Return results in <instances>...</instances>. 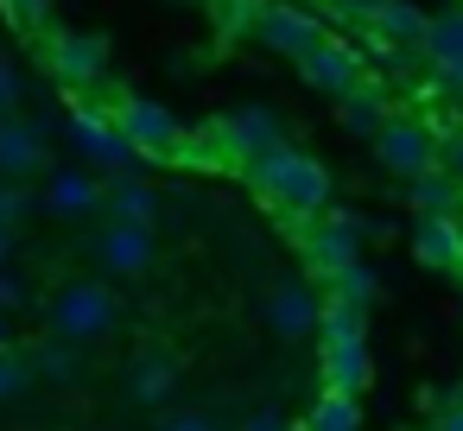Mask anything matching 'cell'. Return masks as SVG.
I'll use <instances>...</instances> for the list:
<instances>
[{
	"label": "cell",
	"mask_w": 463,
	"mask_h": 431,
	"mask_svg": "<svg viewBox=\"0 0 463 431\" xmlns=\"http://www.w3.org/2000/svg\"><path fill=\"white\" fill-rule=\"evenodd\" d=\"M71 140H77V153L90 159V165H102V172H128L140 153L128 146V134L115 127V115L96 102V96H77L71 102Z\"/></svg>",
	"instance_id": "obj_4"
},
{
	"label": "cell",
	"mask_w": 463,
	"mask_h": 431,
	"mask_svg": "<svg viewBox=\"0 0 463 431\" xmlns=\"http://www.w3.org/2000/svg\"><path fill=\"white\" fill-rule=\"evenodd\" d=\"M45 317H52V336L90 349V342H102V336L115 330L121 305H115V286H109V279H64Z\"/></svg>",
	"instance_id": "obj_2"
},
{
	"label": "cell",
	"mask_w": 463,
	"mask_h": 431,
	"mask_svg": "<svg viewBox=\"0 0 463 431\" xmlns=\"http://www.w3.org/2000/svg\"><path fill=\"white\" fill-rule=\"evenodd\" d=\"M425 14L412 7V0H374V14H368V33L387 39V45H425Z\"/></svg>",
	"instance_id": "obj_16"
},
{
	"label": "cell",
	"mask_w": 463,
	"mask_h": 431,
	"mask_svg": "<svg viewBox=\"0 0 463 431\" xmlns=\"http://www.w3.org/2000/svg\"><path fill=\"white\" fill-rule=\"evenodd\" d=\"M121 393H128V406H165L172 393H178V355H165V349H146V355H134L128 361V380H121Z\"/></svg>",
	"instance_id": "obj_13"
},
{
	"label": "cell",
	"mask_w": 463,
	"mask_h": 431,
	"mask_svg": "<svg viewBox=\"0 0 463 431\" xmlns=\"http://www.w3.org/2000/svg\"><path fill=\"white\" fill-rule=\"evenodd\" d=\"M343 121H349V134H381V121H387V96H381V83H374V77L343 102Z\"/></svg>",
	"instance_id": "obj_21"
},
{
	"label": "cell",
	"mask_w": 463,
	"mask_h": 431,
	"mask_svg": "<svg viewBox=\"0 0 463 431\" xmlns=\"http://www.w3.org/2000/svg\"><path fill=\"white\" fill-rule=\"evenodd\" d=\"M241 431H286V418H279V412H254Z\"/></svg>",
	"instance_id": "obj_31"
},
{
	"label": "cell",
	"mask_w": 463,
	"mask_h": 431,
	"mask_svg": "<svg viewBox=\"0 0 463 431\" xmlns=\"http://www.w3.org/2000/svg\"><path fill=\"white\" fill-rule=\"evenodd\" d=\"M368 298H374V273L355 260V267H343V273H330V305H349V311H368Z\"/></svg>",
	"instance_id": "obj_23"
},
{
	"label": "cell",
	"mask_w": 463,
	"mask_h": 431,
	"mask_svg": "<svg viewBox=\"0 0 463 431\" xmlns=\"http://www.w3.org/2000/svg\"><path fill=\"white\" fill-rule=\"evenodd\" d=\"M298 70H305V83H311V89H324V96H336V102H349V96L368 83V70H362L355 45H343V39H324Z\"/></svg>",
	"instance_id": "obj_12"
},
{
	"label": "cell",
	"mask_w": 463,
	"mask_h": 431,
	"mask_svg": "<svg viewBox=\"0 0 463 431\" xmlns=\"http://www.w3.org/2000/svg\"><path fill=\"white\" fill-rule=\"evenodd\" d=\"M254 39L267 45V52H279V58H292V64H305L330 33H324V20L311 14V7H286V0H267L260 7V26H254Z\"/></svg>",
	"instance_id": "obj_6"
},
{
	"label": "cell",
	"mask_w": 463,
	"mask_h": 431,
	"mask_svg": "<svg viewBox=\"0 0 463 431\" xmlns=\"http://www.w3.org/2000/svg\"><path fill=\"white\" fill-rule=\"evenodd\" d=\"M26 210H33V191H26V184H7V178H0V235H14V229L26 222Z\"/></svg>",
	"instance_id": "obj_27"
},
{
	"label": "cell",
	"mask_w": 463,
	"mask_h": 431,
	"mask_svg": "<svg viewBox=\"0 0 463 431\" xmlns=\"http://www.w3.org/2000/svg\"><path fill=\"white\" fill-rule=\"evenodd\" d=\"M438 70L444 64H463V7H444V14H431V26H425V45H419Z\"/></svg>",
	"instance_id": "obj_19"
},
{
	"label": "cell",
	"mask_w": 463,
	"mask_h": 431,
	"mask_svg": "<svg viewBox=\"0 0 463 431\" xmlns=\"http://www.w3.org/2000/svg\"><path fill=\"white\" fill-rule=\"evenodd\" d=\"M20 298H26V292H20V279H0V317H7Z\"/></svg>",
	"instance_id": "obj_32"
},
{
	"label": "cell",
	"mask_w": 463,
	"mask_h": 431,
	"mask_svg": "<svg viewBox=\"0 0 463 431\" xmlns=\"http://www.w3.org/2000/svg\"><path fill=\"white\" fill-rule=\"evenodd\" d=\"M90 260L115 279H146L153 273V229L140 222H102L96 241H90Z\"/></svg>",
	"instance_id": "obj_8"
},
{
	"label": "cell",
	"mask_w": 463,
	"mask_h": 431,
	"mask_svg": "<svg viewBox=\"0 0 463 431\" xmlns=\"http://www.w3.org/2000/svg\"><path fill=\"white\" fill-rule=\"evenodd\" d=\"M267 330H273L279 342H298V336L324 330V298H317L305 279H279V286L267 292Z\"/></svg>",
	"instance_id": "obj_10"
},
{
	"label": "cell",
	"mask_w": 463,
	"mask_h": 431,
	"mask_svg": "<svg viewBox=\"0 0 463 431\" xmlns=\"http://www.w3.org/2000/svg\"><path fill=\"white\" fill-rule=\"evenodd\" d=\"M457 7H463V0H457Z\"/></svg>",
	"instance_id": "obj_36"
},
{
	"label": "cell",
	"mask_w": 463,
	"mask_h": 431,
	"mask_svg": "<svg viewBox=\"0 0 463 431\" xmlns=\"http://www.w3.org/2000/svg\"><path fill=\"white\" fill-rule=\"evenodd\" d=\"M444 159H450V178L463 184V127H450V134H444Z\"/></svg>",
	"instance_id": "obj_30"
},
{
	"label": "cell",
	"mask_w": 463,
	"mask_h": 431,
	"mask_svg": "<svg viewBox=\"0 0 463 431\" xmlns=\"http://www.w3.org/2000/svg\"><path fill=\"white\" fill-rule=\"evenodd\" d=\"M33 374H52L58 387H71V380L83 374V349H77V342H64V336L39 342V349H33Z\"/></svg>",
	"instance_id": "obj_20"
},
{
	"label": "cell",
	"mask_w": 463,
	"mask_h": 431,
	"mask_svg": "<svg viewBox=\"0 0 463 431\" xmlns=\"http://www.w3.org/2000/svg\"><path fill=\"white\" fill-rule=\"evenodd\" d=\"M26 387H33V355L0 349V399H20Z\"/></svg>",
	"instance_id": "obj_25"
},
{
	"label": "cell",
	"mask_w": 463,
	"mask_h": 431,
	"mask_svg": "<svg viewBox=\"0 0 463 431\" xmlns=\"http://www.w3.org/2000/svg\"><path fill=\"white\" fill-rule=\"evenodd\" d=\"M374 153H381V165L400 172V178H419V172L438 165V140H431V127L412 121V115H387L381 134H374Z\"/></svg>",
	"instance_id": "obj_7"
},
{
	"label": "cell",
	"mask_w": 463,
	"mask_h": 431,
	"mask_svg": "<svg viewBox=\"0 0 463 431\" xmlns=\"http://www.w3.org/2000/svg\"><path fill=\"white\" fill-rule=\"evenodd\" d=\"M248 184H254L279 216H292V222H311V216H324V203H330V172H324L311 153H292V146L260 153V159L248 165Z\"/></svg>",
	"instance_id": "obj_1"
},
{
	"label": "cell",
	"mask_w": 463,
	"mask_h": 431,
	"mask_svg": "<svg viewBox=\"0 0 463 431\" xmlns=\"http://www.w3.org/2000/svg\"><path fill=\"white\" fill-rule=\"evenodd\" d=\"M203 7L216 14L222 39H248V33L260 26V0H203Z\"/></svg>",
	"instance_id": "obj_24"
},
{
	"label": "cell",
	"mask_w": 463,
	"mask_h": 431,
	"mask_svg": "<svg viewBox=\"0 0 463 431\" xmlns=\"http://www.w3.org/2000/svg\"><path fill=\"white\" fill-rule=\"evenodd\" d=\"M20 96H26V89H20V70L0 58V115H20Z\"/></svg>",
	"instance_id": "obj_29"
},
{
	"label": "cell",
	"mask_w": 463,
	"mask_h": 431,
	"mask_svg": "<svg viewBox=\"0 0 463 431\" xmlns=\"http://www.w3.org/2000/svg\"><path fill=\"white\" fill-rule=\"evenodd\" d=\"M102 184L90 178V165H58V172H45V210H58V216H90V210H102Z\"/></svg>",
	"instance_id": "obj_14"
},
{
	"label": "cell",
	"mask_w": 463,
	"mask_h": 431,
	"mask_svg": "<svg viewBox=\"0 0 463 431\" xmlns=\"http://www.w3.org/2000/svg\"><path fill=\"white\" fill-rule=\"evenodd\" d=\"M0 14H7L20 33H45L52 26V0H0Z\"/></svg>",
	"instance_id": "obj_26"
},
{
	"label": "cell",
	"mask_w": 463,
	"mask_h": 431,
	"mask_svg": "<svg viewBox=\"0 0 463 431\" xmlns=\"http://www.w3.org/2000/svg\"><path fill=\"white\" fill-rule=\"evenodd\" d=\"M102 210H109V222H140V229H153L159 197H153V184H146V178H115V184H109V197H102Z\"/></svg>",
	"instance_id": "obj_18"
},
{
	"label": "cell",
	"mask_w": 463,
	"mask_h": 431,
	"mask_svg": "<svg viewBox=\"0 0 463 431\" xmlns=\"http://www.w3.org/2000/svg\"><path fill=\"white\" fill-rule=\"evenodd\" d=\"M260 7H267V0H260Z\"/></svg>",
	"instance_id": "obj_35"
},
{
	"label": "cell",
	"mask_w": 463,
	"mask_h": 431,
	"mask_svg": "<svg viewBox=\"0 0 463 431\" xmlns=\"http://www.w3.org/2000/svg\"><path fill=\"white\" fill-rule=\"evenodd\" d=\"M45 153H52L45 121H33V115H0V178H7V184H26V178L45 165Z\"/></svg>",
	"instance_id": "obj_9"
},
{
	"label": "cell",
	"mask_w": 463,
	"mask_h": 431,
	"mask_svg": "<svg viewBox=\"0 0 463 431\" xmlns=\"http://www.w3.org/2000/svg\"><path fill=\"white\" fill-rule=\"evenodd\" d=\"M412 254H419L425 267L463 273V229H457V216H419V229H412Z\"/></svg>",
	"instance_id": "obj_15"
},
{
	"label": "cell",
	"mask_w": 463,
	"mask_h": 431,
	"mask_svg": "<svg viewBox=\"0 0 463 431\" xmlns=\"http://www.w3.org/2000/svg\"><path fill=\"white\" fill-rule=\"evenodd\" d=\"M355 248H362V222L355 216H311L305 222V260L330 279L343 267H355Z\"/></svg>",
	"instance_id": "obj_11"
},
{
	"label": "cell",
	"mask_w": 463,
	"mask_h": 431,
	"mask_svg": "<svg viewBox=\"0 0 463 431\" xmlns=\"http://www.w3.org/2000/svg\"><path fill=\"white\" fill-rule=\"evenodd\" d=\"M7 254H14V235H0V260H7Z\"/></svg>",
	"instance_id": "obj_34"
},
{
	"label": "cell",
	"mask_w": 463,
	"mask_h": 431,
	"mask_svg": "<svg viewBox=\"0 0 463 431\" xmlns=\"http://www.w3.org/2000/svg\"><path fill=\"white\" fill-rule=\"evenodd\" d=\"M0 349H14V330H7V317H0Z\"/></svg>",
	"instance_id": "obj_33"
},
{
	"label": "cell",
	"mask_w": 463,
	"mask_h": 431,
	"mask_svg": "<svg viewBox=\"0 0 463 431\" xmlns=\"http://www.w3.org/2000/svg\"><path fill=\"white\" fill-rule=\"evenodd\" d=\"M159 431H222V425H216V412H165Z\"/></svg>",
	"instance_id": "obj_28"
},
{
	"label": "cell",
	"mask_w": 463,
	"mask_h": 431,
	"mask_svg": "<svg viewBox=\"0 0 463 431\" xmlns=\"http://www.w3.org/2000/svg\"><path fill=\"white\" fill-rule=\"evenodd\" d=\"M102 108L115 115V127L128 134V146L140 153V159H172L178 165V153H184V127H178V115L172 108H159V102H146V96H102Z\"/></svg>",
	"instance_id": "obj_3"
},
{
	"label": "cell",
	"mask_w": 463,
	"mask_h": 431,
	"mask_svg": "<svg viewBox=\"0 0 463 431\" xmlns=\"http://www.w3.org/2000/svg\"><path fill=\"white\" fill-rule=\"evenodd\" d=\"M305 431H362V406H355V393H324V399L311 406Z\"/></svg>",
	"instance_id": "obj_22"
},
{
	"label": "cell",
	"mask_w": 463,
	"mask_h": 431,
	"mask_svg": "<svg viewBox=\"0 0 463 431\" xmlns=\"http://www.w3.org/2000/svg\"><path fill=\"white\" fill-rule=\"evenodd\" d=\"M406 203L419 210V216H457L463 210V184L450 178V172H419V178H406Z\"/></svg>",
	"instance_id": "obj_17"
},
{
	"label": "cell",
	"mask_w": 463,
	"mask_h": 431,
	"mask_svg": "<svg viewBox=\"0 0 463 431\" xmlns=\"http://www.w3.org/2000/svg\"><path fill=\"white\" fill-rule=\"evenodd\" d=\"M45 64L77 96H96L109 83V45L96 33H58V39H45Z\"/></svg>",
	"instance_id": "obj_5"
}]
</instances>
